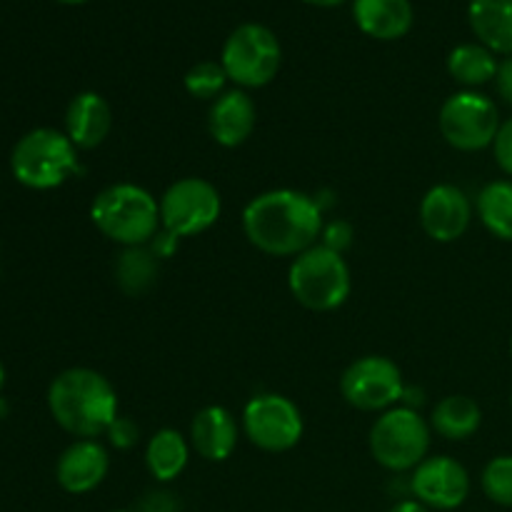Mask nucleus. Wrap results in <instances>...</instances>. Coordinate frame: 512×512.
Segmentation results:
<instances>
[{"label":"nucleus","instance_id":"obj_1","mask_svg":"<svg viewBox=\"0 0 512 512\" xmlns=\"http://www.w3.org/2000/svg\"><path fill=\"white\" fill-rule=\"evenodd\" d=\"M243 230L250 245L273 258H298L323 233L320 205L303 190L278 188L245 205Z\"/></svg>","mask_w":512,"mask_h":512},{"label":"nucleus","instance_id":"obj_2","mask_svg":"<svg viewBox=\"0 0 512 512\" xmlns=\"http://www.w3.org/2000/svg\"><path fill=\"white\" fill-rule=\"evenodd\" d=\"M48 408L65 433L95 440L118 418V393L98 370L70 368L50 383Z\"/></svg>","mask_w":512,"mask_h":512},{"label":"nucleus","instance_id":"obj_3","mask_svg":"<svg viewBox=\"0 0 512 512\" xmlns=\"http://www.w3.org/2000/svg\"><path fill=\"white\" fill-rule=\"evenodd\" d=\"M90 220L113 243L138 248L158 238L160 203L135 183H115L100 190L90 205Z\"/></svg>","mask_w":512,"mask_h":512},{"label":"nucleus","instance_id":"obj_4","mask_svg":"<svg viewBox=\"0 0 512 512\" xmlns=\"http://www.w3.org/2000/svg\"><path fill=\"white\" fill-rule=\"evenodd\" d=\"M288 288L303 308L330 313L348 300L353 280L343 253L315 243L313 248L293 258L288 270Z\"/></svg>","mask_w":512,"mask_h":512},{"label":"nucleus","instance_id":"obj_5","mask_svg":"<svg viewBox=\"0 0 512 512\" xmlns=\"http://www.w3.org/2000/svg\"><path fill=\"white\" fill-rule=\"evenodd\" d=\"M10 168L25 188L53 190L78 170V148L60 130L35 128L15 143Z\"/></svg>","mask_w":512,"mask_h":512},{"label":"nucleus","instance_id":"obj_6","mask_svg":"<svg viewBox=\"0 0 512 512\" xmlns=\"http://www.w3.org/2000/svg\"><path fill=\"white\" fill-rule=\"evenodd\" d=\"M430 435H433L430 423H425L418 410L395 405L380 413L370 428V453L375 463L390 473H405L415 470L428 458Z\"/></svg>","mask_w":512,"mask_h":512},{"label":"nucleus","instance_id":"obj_7","mask_svg":"<svg viewBox=\"0 0 512 512\" xmlns=\"http://www.w3.org/2000/svg\"><path fill=\"white\" fill-rule=\"evenodd\" d=\"M283 63L278 35L260 23H243L228 35L220 65L238 88H265Z\"/></svg>","mask_w":512,"mask_h":512},{"label":"nucleus","instance_id":"obj_8","mask_svg":"<svg viewBox=\"0 0 512 512\" xmlns=\"http://www.w3.org/2000/svg\"><path fill=\"white\" fill-rule=\"evenodd\" d=\"M160 228L178 243L193 238L218 223L223 200L218 188L205 178H180L160 195Z\"/></svg>","mask_w":512,"mask_h":512},{"label":"nucleus","instance_id":"obj_9","mask_svg":"<svg viewBox=\"0 0 512 512\" xmlns=\"http://www.w3.org/2000/svg\"><path fill=\"white\" fill-rule=\"evenodd\" d=\"M500 125V110L488 95L478 90H463L450 95L438 115L440 135L450 148L460 153H478L495 143Z\"/></svg>","mask_w":512,"mask_h":512},{"label":"nucleus","instance_id":"obj_10","mask_svg":"<svg viewBox=\"0 0 512 512\" xmlns=\"http://www.w3.org/2000/svg\"><path fill=\"white\" fill-rule=\"evenodd\" d=\"M405 383L398 363L385 355H365L350 363L340 378L345 403L363 413H385L403 398Z\"/></svg>","mask_w":512,"mask_h":512},{"label":"nucleus","instance_id":"obj_11","mask_svg":"<svg viewBox=\"0 0 512 512\" xmlns=\"http://www.w3.org/2000/svg\"><path fill=\"white\" fill-rule=\"evenodd\" d=\"M243 433L265 453H288L303 438V413L280 393H260L245 405Z\"/></svg>","mask_w":512,"mask_h":512},{"label":"nucleus","instance_id":"obj_12","mask_svg":"<svg viewBox=\"0 0 512 512\" xmlns=\"http://www.w3.org/2000/svg\"><path fill=\"white\" fill-rule=\"evenodd\" d=\"M410 490L425 508L450 512L458 510L470 495V475L463 463L450 455H428L410 478Z\"/></svg>","mask_w":512,"mask_h":512},{"label":"nucleus","instance_id":"obj_13","mask_svg":"<svg viewBox=\"0 0 512 512\" xmlns=\"http://www.w3.org/2000/svg\"><path fill=\"white\" fill-rule=\"evenodd\" d=\"M473 220L468 195L453 183H438L420 200V225L435 243H455Z\"/></svg>","mask_w":512,"mask_h":512},{"label":"nucleus","instance_id":"obj_14","mask_svg":"<svg viewBox=\"0 0 512 512\" xmlns=\"http://www.w3.org/2000/svg\"><path fill=\"white\" fill-rule=\"evenodd\" d=\"M110 470V455L98 440H75L55 465L58 485L70 495H85L98 488Z\"/></svg>","mask_w":512,"mask_h":512},{"label":"nucleus","instance_id":"obj_15","mask_svg":"<svg viewBox=\"0 0 512 512\" xmlns=\"http://www.w3.org/2000/svg\"><path fill=\"white\" fill-rule=\"evenodd\" d=\"M258 123L255 100L243 88L225 90L208 110V133L223 148H238L253 135Z\"/></svg>","mask_w":512,"mask_h":512},{"label":"nucleus","instance_id":"obj_16","mask_svg":"<svg viewBox=\"0 0 512 512\" xmlns=\"http://www.w3.org/2000/svg\"><path fill=\"white\" fill-rule=\"evenodd\" d=\"M238 420L223 405L198 410L190 423V445L208 463H225L238 448Z\"/></svg>","mask_w":512,"mask_h":512},{"label":"nucleus","instance_id":"obj_17","mask_svg":"<svg viewBox=\"0 0 512 512\" xmlns=\"http://www.w3.org/2000/svg\"><path fill=\"white\" fill-rule=\"evenodd\" d=\"M113 128V110L100 93L85 90L70 100L65 110V135L78 150H93L108 138Z\"/></svg>","mask_w":512,"mask_h":512},{"label":"nucleus","instance_id":"obj_18","mask_svg":"<svg viewBox=\"0 0 512 512\" xmlns=\"http://www.w3.org/2000/svg\"><path fill=\"white\" fill-rule=\"evenodd\" d=\"M353 18L365 35L375 40H398L413 28L410 0H355Z\"/></svg>","mask_w":512,"mask_h":512},{"label":"nucleus","instance_id":"obj_19","mask_svg":"<svg viewBox=\"0 0 512 512\" xmlns=\"http://www.w3.org/2000/svg\"><path fill=\"white\" fill-rule=\"evenodd\" d=\"M468 18L485 48L512 55V0H470Z\"/></svg>","mask_w":512,"mask_h":512},{"label":"nucleus","instance_id":"obj_20","mask_svg":"<svg viewBox=\"0 0 512 512\" xmlns=\"http://www.w3.org/2000/svg\"><path fill=\"white\" fill-rule=\"evenodd\" d=\"M480 425H483V410L468 395H445L430 413V430L453 443L473 438Z\"/></svg>","mask_w":512,"mask_h":512},{"label":"nucleus","instance_id":"obj_21","mask_svg":"<svg viewBox=\"0 0 512 512\" xmlns=\"http://www.w3.org/2000/svg\"><path fill=\"white\" fill-rule=\"evenodd\" d=\"M190 460V445L178 430L163 428L145 445V468L158 483H173L183 475Z\"/></svg>","mask_w":512,"mask_h":512},{"label":"nucleus","instance_id":"obj_22","mask_svg":"<svg viewBox=\"0 0 512 512\" xmlns=\"http://www.w3.org/2000/svg\"><path fill=\"white\" fill-rule=\"evenodd\" d=\"M498 65L493 50L485 48L483 43H463L450 50L448 55V73L470 90L495 80Z\"/></svg>","mask_w":512,"mask_h":512},{"label":"nucleus","instance_id":"obj_23","mask_svg":"<svg viewBox=\"0 0 512 512\" xmlns=\"http://www.w3.org/2000/svg\"><path fill=\"white\" fill-rule=\"evenodd\" d=\"M158 258V250H150L148 245L125 248L118 263H115V280H118L120 290H125L128 295H140L153 288L155 278L160 273Z\"/></svg>","mask_w":512,"mask_h":512},{"label":"nucleus","instance_id":"obj_24","mask_svg":"<svg viewBox=\"0 0 512 512\" xmlns=\"http://www.w3.org/2000/svg\"><path fill=\"white\" fill-rule=\"evenodd\" d=\"M478 215L488 233L512 243V180H493L480 190Z\"/></svg>","mask_w":512,"mask_h":512},{"label":"nucleus","instance_id":"obj_25","mask_svg":"<svg viewBox=\"0 0 512 512\" xmlns=\"http://www.w3.org/2000/svg\"><path fill=\"white\" fill-rule=\"evenodd\" d=\"M185 90L198 100H215L225 93V83H228V73L220 65V60H203L195 63L193 68L185 73L183 78Z\"/></svg>","mask_w":512,"mask_h":512},{"label":"nucleus","instance_id":"obj_26","mask_svg":"<svg viewBox=\"0 0 512 512\" xmlns=\"http://www.w3.org/2000/svg\"><path fill=\"white\" fill-rule=\"evenodd\" d=\"M480 485L490 503L512 508V455H498L490 460L480 475Z\"/></svg>","mask_w":512,"mask_h":512},{"label":"nucleus","instance_id":"obj_27","mask_svg":"<svg viewBox=\"0 0 512 512\" xmlns=\"http://www.w3.org/2000/svg\"><path fill=\"white\" fill-rule=\"evenodd\" d=\"M493 155L495 163L500 165V170L512 178V118L503 120V125H500L493 143Z\"/></svg>","mask_w":512,"mask_h":512},{"label":"nucleus","instance_id":"obj_28","mask_svg":"<svg viewBox=\"0 0 512 512\" xmlns=\"http://www.w3.org/2000/svg\"><path fill=\"white\" fill-rule=\"evenodd\" d=\"M138 435H140L138 425H135L130 418H120V415L115 418V423L110 425V430H108L110 443H113L118 450L133 448V445L138 443Z\"/></svg>","mask_w":512,"mask_h":512},{"label":"nucleus","instance_id":"obj_29","mask_svg":"<svg viewBox=\"0 0 512 512\" xmlns=\"http://www.w3.org/2000/svg\"><path fill=\"white\" fill-rule=\"evenodd\" d=\"M323 235H325V248L335 250V253H343V248H348L350 245V238H353V230H350V225L345 223H333L328 225V228H323Z\"/></svg>","mask_w":512,"mask_h":512},{"label":"nucleus","instance_id":"obj_30","mask_svg":"<svg viewBox=\"0 0 512 512\" xmlns=\"http://www.w3.org/2000/svg\"><path fill=\"white\" fill-rule=\"evenodd\" d=\"M495 83H498V93L505 103L512 105V55L498 65V75H495Z\"/></svg>","mask_w":512,"mask_h":512},{"label":"nucleus","instance_id":"obj_31","mask_svg":"<svg viewBox=\"0 0 512 512\" xmlns=\"http://www.w3.org/2000/svg\"><path fill=\"white\" fill-rule=\"evenodd\" d=\"M388 512H433L430 508H425L423 503H418V500H400V503H395L393 508Z\"/></svg>","mask_w":512,"mask_h":512},{"label":"nucleus","instance_id":"obj_32","mask_svg":"<svg viewBox=\"0 0 512 512\" xmlns=\"http://www.w3.org/2000/svg\"><path fill=\"white\" fill-rule=\"evenodd\" d=\"M310 5H318V8H335V5L345 3V0H305Z\"/></svg>","mask_w":512,"mask_h":512},{"label":"nucleus","instance_id":"obj_33","mask_svg":"<svg viewBox=\"0 0 512 512\" xmlns=\"http://www.w3.org/2000/svg\"><path fill=\"white\" fill-rule=\"evenodd\" d=\"M58 3H65V5H80V3H88V0H58Z\"/></svg>","mask_w":512,"mask_h":512},{"label":"nucleus","instance_id":"obj_34","mask_svg":"<svg viewBox=\"0 0 512 512\" xmlns=\"http://www.w3.org/2000/svg\"><path fill=\"white\" fill-rule=\"evenodd\" d=\"M3 383H5V370L3 365H0V388H3Z\"/></svg>","mask_w":512,"mask_h":512},{"label":"nucleus","instance_id":"obj_35","mask_svg":"<svg viewBox=\"0 0 512 512\" xmlns=\"http://www.w3.org/2000/svg\"><path fill=\"white\" fill-rule=\"evenodd\" d=\"M110 512H135V510H110Z\"/></svg>","mask_w":512,"mask_h":512},{"label":"nucleus","instance_id":"obj_36","mask_svg":"<svg viewBox=\"0 0 512 512\" xmlns=\"http://www.w3.org/2000/svg\"><path fill=\"white\" fill-rule=\"evenodd\" d=\"M510 355H512V340H510Z\"/></svg>","mask_w":512,"mask_h":512},{"label":"nucleus","instance_id":"obj_37","mask_svg":"<svg viewBox=\"0 0 512 512\" xmlns=\"http://www.w3.org/2000/svg\"><path fill=\"white\" fill-rule=\"evenodd\" d=\"M510 403H512V400H510Z\"/></svg>","mask_w":512,"mask_h":512}]
</instances>
